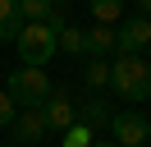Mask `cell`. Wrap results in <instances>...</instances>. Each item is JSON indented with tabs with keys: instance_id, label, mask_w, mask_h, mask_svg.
<instances>
[{
	"instance_id": "9a60e30c",
	"label": "cell",
	"mask_w": 151,
	"mask_h": 147,
	"mask_svg": "<svg viewBox=\"0 0 151 147\" xmlns=\"http://www.w3.org/2000/svg\"><path fill=\"white\" fill-rule=\"evenodd\" d=\"M64 147H92V129H87V124H73L64 133Z\"/></svg>"
},
{
	"instance_id": "2e32d148",
	"label": "cell",
	"mask_w": 151,
	"mask_h": 147,
	"mask_svg": "<svg viewBox=\"0 0 151 147\" xmlns=\"http://www.w3.org/2000/svg\"><path fill=\"white\" fill-rule=\"evenodd\" d=\"M14 115H19V106H14V97L5 87H0V129H9L14 124Z\"/></svg>"
},
{
	"instance_id": "6da1fadb",
	"label": "cell",
	"mask_w": 151,
	"mask_h": 147,
	"mask_svg": "<svg viewBox=\"0 0 151 147\" xmlns=\"http://www.w3.org/2000/svg\"><path fill=\"white\" fill-rule=\"evenodd\" d=\"M110 87L119 92L124 101H147L151 97V69L142 55H119L110 60Z\"/></svg>"
},
{
	"instance_id": "9c48e42d",
	"label": "cell",
	"mask_w": 151,
	"mask_h": 147,
	"mask_svg": "<svg viewBox=\"0 0 151 147\" xmlns=\"http://www.w3.org/2000/svg\"><path fill=\"white\" fill-rule=\"evenodd\" d=\"M19 14H23V23H55L60 9L50 0H19Z\"/></svg>"
},
{
	"instance_id": "ac0fdd59",
	"label": "cell",
	"mask_w": 151,
	"mask_h": 147,
	"mask_svg": "<svg viewBox=\"0 0 151 147\" xmlns=\"http://www.w3.org/2000/svg\"><path fill=\"white\" fill-rule=\"evenodd\" d=\"M92 147H119V143H92Z\"/></svg>"
},
{
	"instance_id": "e0dca14e",
	"label": "cell",
	"mask_w": 151,
	"mask_h": 147,
	"mask_svg": "<svg viewBox=\"0 0 151 147\" xmlns=\"http://www.w3.org/2000/svg\"><path fill=\"white\" fill-rule=\"evenodd\" d=\"M137 5H142V18H151V0H137Z\"/></svg>"
},
{
	"instance_id": "8992f818",
	"label": "cell",
	"mask_w": 151,
	"mask_h": 147,
	"mask_svg": "<svg viewBox=\"0 0 151 147\" xmlns=\"http://www.w3.org/2000/svg\"><path fill=\"white\" fill-rule=\"evenodd\" d=\"M41 115H46V129H60V133H69L78 124V106L69 101V92H50L46 106H41Z\"/></svg>"
},
{
	"instance_id": "7a4b0ae2",
	"label": "cell",
	"mask_w": 151,
	"mask_h": 147,
	"mask_svg": "<svg viewBox=\"0 0 151 147\" xmlns=\"http://www.w3.org/2000/svg\"><path fill=\"white\" fill-rule=\"evenodd\" d=\"M5 92L14 97V106H19V110H37V106H46V97H50L55 87H50V74H46V69L19 64V69L9 74V83H5Z\"/></svg>"
},
{
	"instance_id": "277c9868",
	"label": "cell",
	"mask_w": 151,
	"mask_h": 147,
	"mask_svg": "<svg viewBox=\"0 0 151 147\" xmlns=\"http://www.w3.org/2000/svg\"><path fill=\"white\" fill-rule=\"evenodd\" d=\"M110 129H114V143L119 147H147V138H151V124H147L142 110H119L110 119Z\"/></svg>"
},
{
	"instance_id": "ba28073f",
	"label": "cell",
	"mask_w": 151,
	"mask_h": 147,
	"mask_svg": "<svg viewBox=\"0 0 151 147\" xmlns=\"http://www.w3.org/2000/svg\"><path fill=\"white\" fill-rule=\"evenodd\" d=\"M110 51H114V28H110V23H96L92 32H83V55H92V60H105Z\"/></svg>"
},
{
	"instance_id": "5b68a950",
	"label": "cell",
	"mask_w": 151,
	"mask_h": 147,
	"mask_svg": "<svg viewBox=\"0 0 151 147\" xmlns=\"http://www.w3.org/2000/svg\"><path fill=\"white\" fill-rule=\"evenodd\" d=\"M151 46V18H128V23L119 28V32H114V51L119 55H137V51H147Z\"/></svg>"
},
{
	"instance_id": "4fadbf2b",
	"label": "cell",
	"mask_w": 151,
	"mask_h": 147,
	"mask_svg": "<svg viewBox=\"0 0 151 147\" xmlns=\"http://www.w3.org/2000/svg\"><path fill=\"white\" fill-rule=\"evenodd\" d=\"M78 124H87V129H96V124H105V106H101V101H87V106L83 110H78Z\"/></svg>"
},
{
	"instance_id": "30bf717a",
	"label": "cell",
	"mask_w": 151,
	"mask_h": 147,
	"mask_svg": "<svg viewBox=\"0 0 151 147\" xmlns=\"http://www.w3.org/2000/svg\"><path fill=\"white\" fill-rule=\"evenodd\" d=\"M23 28V14H19V0H0V41H14Z\"/></svg>"
},
{
	"instance_id": "d6986e66",
	"label": "cell",
	"mask_w": 151,
	"mask_h": 147,
	"mask_svg": "<svg viewBox=\"0 0 151 147\" xmlns=\"http://www.w3.org/2000/svg\"><path fill=\"white\" fill-rule=\"evenodd\" d=\"M50 5H55V9H60V5H64V0H50Z\"/></svg>"
},
{
	"instance_id": "52a82bcc",
	"label": "cell",
	"mask_w": 151,
	"mask_h": 147,
	"mask_svg": "<svg viewBox=\"0 0 151 147\" xmlns=\"http://www.w3.org/2000/svg\"><path fill=\"white\" fill-rule=\"evenodd\" d=\"M9 133H14V143H37L41 133H50L46 129V115H41V106L37 110H19V115H14V124H9Z\"/></svg>"
},
{
	"instance_id": "3957f363",
	"label": "cell",
	"mask_w": 151,
	"mask_h": 147,
	"mask_svg": "<svg viewBox=\"0 0 151 147\" xmlns=\"http://www.w3.org/2000/svg\"><path fill=\"white\" fill-rule=\"evenodd\" d=\"M14 46H19L23 64L41 69V64H46L50 55L60 51V28H50V23H23V28H19V37H14Z\"/></svg>"
},
{
	"instance_id": "5bb4252c",
	"label": "cell",
	"mask_w": 151,
	"mask_h": 147,
	"mask_svg": "<svg viewBox=\"0 0 151 147\" xmlns=\"http://www.w3.org/2000/svg\"><path fill=\"white\" fill-rule=\"evenodd\" d=\"M60 51H69V55H78V51H83V32H78L73 23H64V28H60Z\"/></svg>"
},
{
	"instance_id": "ffe728a7",
	"label": "cell",
	"mask_w": 151,
	"mask_h": 147,
	"mask_svg": "<svg viewBox=\"0 0 151 147\" xmlns=\"http://www.w3.org/2000/svg\"><path fill=\"white\" fill-rule=\"evenodd\" d=\"M9 147H19V143H9Z\"/></svg>"
},
{
	"instance_id": "8fae6325",
	"label": "cell",
	"mask_w": 151,
	"mask_h": 147,
	"mask_svg": "<svg viewBox=\"0 0 151 147\" xmlns=\"http://www.w3.org/2000/svg\"><path fill=\"white\" fill-rule=\"evenodd\" d=\"M83 83H87L92 92H101L105 83H110V60H92V64L83 69Z\"/></svg>"
},
{
	"instance_id": "7c38bea8",
	"label": "cell",
	"mask_w": 151,
	"mask_h": 147,
	"mask_svg": "<svg viewBox=\"0 0 151 147\" xmlns=\"http://www.w3.org/2000/svg\"><path fill=\"white\" fill-rule=\"evenodd\" d=\"M92 14H96V23H114L124 14V0H92Z\"/></svg>"
}]
</instances>
